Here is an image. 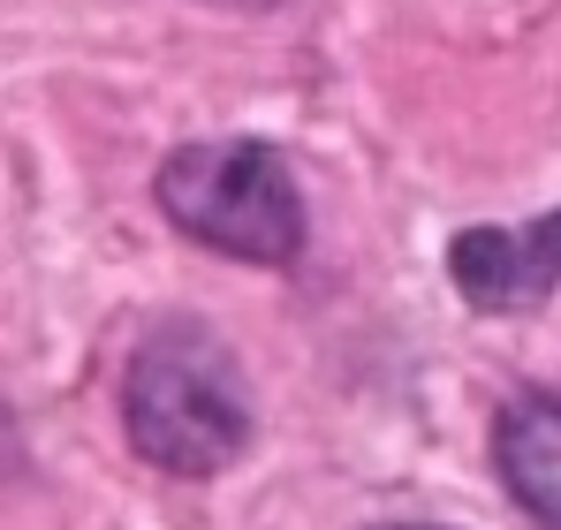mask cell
<instances>
[{
    "instance_id": "2",
    "label": "cell",
    "mask_w": 561,
    "mask_h": 530,
    "mask_svg": "<svg viewBox=\"0 0 561 530\" xmlns=\"http://www.w3.org/2000/svg\"><path fill=\"white\" fill-rule=\"evenodd\" d=\"M160 212L183 228L190 243L220 258L288 265L304 251V205L280 168L274 145L220 137V145H183L160 168Z\"/></svg>"
},
{
    "instance_id": "3",
    "label": "cell",
    "mask_w": 561,
    "mask_h": 530,
    "mask_svg": "<svg viewBox=\"0 0 561 530\" xmlns=\"http://www.w3.org/2000/svg\"><path fill=\"white\" fill-rule=\"evenodd\" d=\"M448 273L470 311H539L561 288V212L531 228H463L448 243Z\"/></svg>"
},
{
    "instance_id": "4",
    "label": "cell",
    "mask_w": 561,
    "mask_h": 530,
    "mask_svg": "<svg viewBox=\"0 0 561 530\" xmlns=\"http://www.w3.org/2000/svg\"><path fill=\"white\" fill-rule=\"evenodd\" d=\"M493 462H501L508 500L539 530H561V402L554 394H524V402L501 410Z\"/></svg>"
},
{
    "instance_id": "6",
    "label": "cell",
    "mask_w": 561,
    "mask_h": 530,
    "mask_svg": "<svg viewBox=\"0 0 561 530\" xmlns=\"http://www.w3.org/2000/svg\"><path fill=\"white\" fill-rule=\"evenodd\" d=\"M394 530H433V523H394Z\"/></svg>"
},
{
    "instance_id": "5",
    "label": "cell",
    "mask_w": 561,
    "mask_h": 530,
    "mask_svg": "<svg viewBox=\"0 0 561 530\" xmlns=\"http://www.w3.org/2000/svg\"><path fill=\"white\" fill-rule=\"evenodd\" d=\"M220 8H274V0H220Z\"/></svg>"
},
{
    "instance_id": "1",
    "label": "cell",
    "mask_w": 561,
    "mask_h": 530,
    "mask_svg": "<svg viewBox=\"0 0 561 530\" xmlns=\"http://www.w3.org/2000/svg\"><path fill=\"white\" fill-rule=\"evenodd\" d=\"M122 425H129V447L145 462H160L168 477H213L251 447V410H243L236 364L197 326H168L129 356Z\"/></svg>"
}]
</instances>
